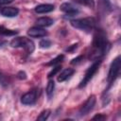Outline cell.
<instances>
[{
	"mask_svg": "<svg viewBox=\"0 0 121 121\" xmlns=\"http://www.w3.org/2000/svg\"><path fill=\"white\" fill-rule=\"evenodd\" d=\"M71 26L75 28L90 31L92 30L95 26V20L93 17H87V18H81V19H76L71 21Z\"/></svg>",
	"mask_w": 121,
	"mask_h": 121,
	"instance_id": "6da1fadb",
	"label": "cell"
},
{
	"mask_svg": "<svg viewBox=\"0 0 121 121\" xmlns=\"http://www.w3.org/2000/svg\"><path fill=\"white\" fill-rule=\"evenodd\" d=\"M93 45L99 52V54H104L107 51L106 47L108 45V42H107V37H106V35L103 31L99 30L95 34Z\"/></svg>",
	"mask_w": 121,
	"mask_h": 121,
	"instance_id": "7a4b0ae2",
	"label": "cell"
},
{
	"mask_svg": "<svg viewBox=\"0 0 121 121\" xmlns=\"http://www.w3.org/2000/svg\"><path fill=\"white\" fill-rule=\"evenodd\" d=\"M10 45L12 47H23L27 53H32L34 51V43L32 41L26 37H17L11 40Z\"/></svg>",
	"mask_w": 121,
	"mask_h": 121,
	"instance_id": "3957f363",
	"label": "cell"
},
{
	"mask_svg": "<svg viewBox=\"0 0 121 121\" xmlns=\"http://www.w3.org/2000/svg\"><path fill=\"white\" fill-rule=\"evenodd\" d=\"M119 71H120V56H117L111 63V67H110L108 78H107L109 85H112L114 82V80L119 75Z\"/></svg>",
	"mask_w": 121,
	"mask_h": 121,
	"instance_id": "277c9868",
	"label": "cell"
},
{
	"mask_svg": "<svg viewBox=\"0 0 121 121\" xmlns=\"http://www.w3.org/2000/svg\"><path fill=\"white\" fill-rule=\"evenodd\" d=\"M100 63H101V60L98 59V60H96L88 68V70L86 71V73H85V75H84V77H83V79L80 81V83H79V85H78L79 88H82V87H84V86L87 85V83L92 79V78L94 77V75L96 73V71H97V69H98Z\"/></svg>",
	"mask_w": 121,
	"mask_h": 121,
	"instance_id": "5b68a950",
	"label": "cell"
},
{
	"mask_svg": "<svg viewBox=\"0 0 121 121\" xmlns=\"http://www.w3.org/2000/svg\"><path fill=\"white\" fill-rule=\"evenodd\" d=\"M95 104V95L89 96V98L85 101V103H84V104L81 106V108L79 109V113H80V115H85V114H87L88 112H90L93 110Z\"/></svg>",
	"mask_w": 121,
	"mask_h": 121,
	"instance_id": "8992f818",
	"label": "cell"
},
{
	"mask_svg": "<svg viewBox=\"0 0 121 121\" xmlns=\"http://www.w3.org/2000/svg\"><path fill=\"white\" fill-rule=\"evenodd\" d=\"M36 98H37V91L36 90H32V91L28 92V93H26L22 96L21 101L25 105H31V104L35 103Z\"/></svg>",
	"mask_w": 121,
	"mask_h": 121,
	"instance_id": "52a82bcc",
	"label": "cell"
},
{
	"mask_svg": "<svg viewBox=\"0 0 121 121\" xmlns=\"http://www.w3.org/2000/svg\"><path fill=\"white\" fill-rule=\"evenodd\" d=\"M60 10L65 12L67 15L69 16H73V15H76L77 13H78V9L71 3H63L60 5Z\"/></svg>",
	"mask_w": 121,
	"mask_h": 121,
	"instance_id": "ba28073f",
	"label": "cell"
},
{
	"mask_svg": "<svg viewBox=\"0 0 121 121\" xmlns=\"http://www.w3.org/2000/svg\"><path fill=\"white\" fill-rule=\"evenodd\" d=\"M27 34L32 38H41V37H44L47 34V32L41 27L34 26V27H31L28 29Z\"/></svg>",
	"mask_w": 121,
	"mask_h": 121,
	"instance_id": "9c48e42d",
	"label": "cell"
},
{
	"mask_svg": "<svg viewBox=\"0 0 121 121\" xmlns=\"http://www.w3.org/2000/svg\"><path fill=\"white\" fill-rule=\"evenodd\" d=\"M0 12L5 17H14L18 14L19 9L14 7H8V8H3L0 10Z\"/></svg>",
	"mask_w": 121,
	"mask_h": 121,
	"instance_id": "30bf717a",
	"label": "cell"
},
{
	"mask_svg": "<svg viewBox=\"0 0 121 121\" xmlns=\"http://www.w3.org/2000/svg\"><path fill=\"white\" fill-rule=\"evenodd\" d=\"M54 10V6L51 4H42L35 8V11L37 13H47Z\"/></svg>",
	"mask_w": 121,
	"mask_h": 121,
	"instance_id": "8fae6325",
	"label": "cell"
},
{
	"mask_svg": "<svg viewBox=\"0 0 121 121\" xmlns=\"http://www.w3.org/2000/svg\"><path fill=\"white\" fill-rule=\"evenodd\" d=\"M73 74H74V69H72V68H66L58 77V81L59 82H62V81L66 80L69 77H71Z\"/></svg>",
	"mask_w": 121,
	"mask_h": 121,
	"instance_id": "7c38bea8",
	"label": "cell"
},
{
	"mask_svg": "<svg viewBox=\"0 0 121 121\" xmlns=\"http://www.w3.org/2000/svg\"><path fill=\"white\" fill-rule=\"evenodd\" d=\"M36 23L39 26H44L45 27V26H49L53 25L54 21L49 17H41V18L37 19Z\"/></svg>",
	"mask_w": 121,
	"mask_h": 121,
	"instance_id": "4fadbf2b",
	"label": "cell"
},
{
	"mask_svg": "<svg viewBox=\"0 0 121 121\" xmlns=\"http://www.w3.org/2000/svg\"><path fill=\"white\" fill-rule=\"evenodd\" d=\"M54 88H55V83L53 80H49L48 83H47V86H46V94H47V96L50 98L53 95V91H54Z\"/></svg>",
	"mask_w": 121,
	"mask_h": 121,
	"instance_id": "5bb4252c",
	"label": "cell"
},
{
	"mask_svg": "<svg viewBox=\"0 0 121 121\" xmlns=\"http://www.w3.org/2000/svg\"><path fill=\"white\" fill-rule=\"evenodd\" d=\"M50 110L49 109H46V110H44V111H43L41 113H40V115L37 117V120H39V121H45L47 118H48V116L50 115Z\"/></svg>",
	"mask_w": 121,
	"mask_h": 121,
	"instance_id": "9a60e30c",
	"label": "cell"
},
{
	"mask_svg": "<svg viewBox=\"0 0 121 121\" xmlns=\"http://www.w3.org/2000/svg\"><path fill=\"white\" fill-rule=\"evenodd\" d=\"M63 59H64V56H63V55H59V56H57L56 58H54L53 60H51L46 65H55V64H57V63H59V62H60V61H62Z\"/></svg>",
	"mask_w": 121,
	"mask_h": 121,
	"instance_id": "2e32d148",
	"label": "cell"
},
{
	"mask_svg": "<svg viewBox=\"0 0 121 121\" xmlns=\"http://www.w3.org/2000/svg\"><path fill=\"white\" fill-rule=\"evenodd\" d=\"M16 33H17V31H15V30H10V29L5 28L4 26H0V34H2V35H14Z\"/></svg>",
	"mask_w": 121,
	"mask_h": 121,
	"instance_id": "e0dca14e",
	"label": "cell"
},
{
	"mask_svg": "<svg viewBox=\"0 0 121 121\" xmlns=\"http://www.w3.org/2000/svg\"><path fill=\"white\" fill-rule=\"evenodd\" d=\"M60 68H61V66H60V65H58V66H56L55 68H53L49 73H48V75H47V78H51L52 77H54L59 71H60Z\"/></svg>",
	"mask_w": 121,
	"mask_h": 121,
	"instance_id": "ac0fdd59",
	"label": "cell"
},
{
	"mask_svg": "<svg viewBox=\"0 0 121 121\" xmlns=\"http://www.w3.org/2000/svg\"><path fill=\"white\" fill-rule=\"evenodd\" d=\"M40 46H41L42 48H48V47L51 46V42H50L49 40H46V39L42 40V41L40 42Z\"/></svg>",
	"mask_w": 121,
	"mask_h": 121,
	"instance_id": "d6986e66",
	"label": "cell"
},
{
	"mask_svg": "<svg viewBox=\"0 0 121 121\" xmlns=\"http://www.w3.org/2000/svg\"><path fill=\"white\" fill-rule=\"evenodd\" d=\"M100 4H101V7L103 9H108L109 10H111L112 6H111V3L109 0H100Z\"/></svg>",
	"mask_w": 121,
	"mask_h": 121,
	"instance_id": "ffe728a7",
	"label": "cell"
},
{
	"mask_svg": "<svg viewBox=\"0 0 121 121\" xmlns=\"http://www.w3.org/2000/svg\"><path fill=\"white\" fill-rule=\"evenodd\" d=\"M81 4H84V5H86V6H89V7H91V8H94V6H95V3H94V1L93 0H78Z\"/></svg>",
	"mask_w": 121,
	"mask_h": 121,
	"instance_id": "44dd1931",
	"label": "cell"
},
{
	"mask_svg": "<svg viewBox=\"0 0 121 121\" xmlns=\"http://www.w3.org/2000/svg\"><path fill=\"white\" fill-rule=\"evenodd\" d=\"M17 78L19 79H26V74L24 72V71H20L18 74H17Z\"/></svg>",
	"mask_w": 121,
	"mask_h": 121,
	"instance_id": "7402d4cb",
	"label": "cell"
},
{
	"mask_svg": "<svg viewBox=\"0 0 121 121\" xmlns=\"http://www.w3.org/2000/svg\"><path fill=\"white\" fill-rule=\"evenodd\" d=\"M105 118H106V116H105V115H102V114H96L95 116L93 117L94 120H103V119H105Z\"/></svg>",
	"mask_w": 121,
	"mask_h": 121,
	"instance_id": "603a6c76",
	"label": "cell"
},
{
	"mask_svg": "<svg viewBox=\"0 0 121 121\" xmlns=\"http://www.w3.org/2000/svg\"><path fill=\"white\" fill-rule=\"evenodd\" d=\"M77 46H78V43H75V44H72L70 47H67L66 49H65V51H67V52H72L74 49H76L77 48Z\"/></svg>",
	"mask_w": 121,
	"mask_h": 121,
	"instance_id": "cb8c5ba5",
	"label": "cell"
},
{
	"mask_svg": "<svg viewBox=\"0 0 121 121\" xmlns=\"http://www.w3.org/2000/svg\"><path fill=\"white\" fill-rule=\"evenodd\" d=\"M82 59V56H78V58H76V59H74L72 61H71V63L72 64H76V63H78L79 61H80V60Z\"/></svg>",
	"mask_w": 121,
	"mask_h": 121,
	"instance_id": "d4e9b609",
	"label": "cell"
},
{
	"mask_svg": "<svg viewBox=\"0 0 121 121\" xmlns=\"http://www.w3.org/2000/svg\"><path fill=\"white\" fill-rule=\"evenodd\" d=\"M13 0H0V5H7L12 3Z\"/></svg>",
	"mask_w": 121,
	"mask_h": 121,
	"instance_id": "484cf974",
	"label": "cell"
},
{
	"mask_svg": "<svg viewBox=\"0 0 121 121\" xmlns=\"http://www.w3.org/2000/svg\"><path fill=\"white\" fill-rule=\"evenodd\" d=\"M7 43V42L5 41V40H2V39H0V46H3L4 44H6Z\"/></svg>",
	"mask_w": 121,
	"mask_h": 121,
	"instance_id": "4316f807",
	"label": "cell"
}]
</instances>
